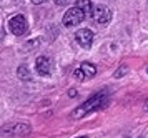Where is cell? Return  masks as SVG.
I'll use <instances>...</instances> for the list:
<instances>
[{
	"instance_id": "6da1fadb",
	"label": "cell",
	"mask_w": 148,
	"mask_h": 138,
	"mask_svg": "<svg viewBox=\"0 0 148 138\" xmlns=\"http://www.w3.org/2000/svg\"><path fill=\"white\" fill-rule=\"evenodd\" d=\"M108 103V92H98L97 95H93L92 98H88L85 103H82L80 106H77L73 112H72V117L73 118H82L85 117L87 113L93 112V110H100Z\"/></svg>"
},
{
	"instance_id": "7a4b0ae2",
	"label": "cell",
	"mask_w": 148,
	"mask_h": 138,
	"mask_svg": "<svg viewBox=\"0 0 148 138\" xmlns=\"http://www.w3.org/2000/svg\"><path fill=\"white\" fill-rule=\"evenodd\" d=\"M85 17L87 15H85L83 10H80L78 7H72V8H68L67 12H65L62 23L65 27H75V25H78V23H82L85 20Z\"/></svg>"
},
{
	"instance_id": "3957f363",
	"label": "cell",
	"mask_w": 148,
	"mask_h": 138,
	"mask_svg": "<svg viewBox=\"0 0 148 138\" xmlns=\"http://www.w3.org/2000/svg\"><path fill=\"white\" fill-rule=\"evenodd\" d=\"M8 28L14 35H23L27 32V19L22 13H17L8 20Z\"/></svg>"
},
{
	"instance_id": "277c9868",
	"label": "cell",
	"mask_w": 148,
	"mask_h": 138,
	"mask_svg": "<svg viewBox=\"0 0 148 138\" xmlns=\"http://www.w3.org/2000/svg\"><path fill=\"white\" fill-rule=\"evenodd\" d=\"M3 135L7 137H25L30 133V125L27 123H14V125H5L2 130Z\"/></svg>"
},
{
	"instance_id": "5b68a950",
	"label": "cell",
	"mask_w": 148,
	"mask_h": 138,
	"mask_svg": "<svg viewBox=\"0 0 148 138\" xmlns=\"http://www.w3.org/2000/svg\"><path fill=\"white\" fill-rule=\"evenodd\" d=\"M92 19H93L97 23H100V25H108L110 20H112V10H110L108 7H103V5L95 7Z\"/></svg>"
},
{
	"instance_id": "8992f818",
	"label": "cell",
	"mask_w": 148,
	"mask_h": 138,
	"mask_svg": "<svg viewBox=\"0 0 148 138\" xmlns=\"http://www.w3.org/2000/svg\"><path fill=\"white\" fill-rule=\"evenodd\" d=\"M93 32L90 30V28H80V30H77L75 32V40H77V43L83 48H90L92 43H93Z\"/></svg>"
},
{
	"instance_id": "52a82bcc",
	"label": "cell",
	"mask_w": 148,
	"mask_h": 138,
	"mask_svg": "<svg viewBox=\"0 0 148 138\" xmlns=\"http://www.w3.org/2000/svg\"><path fill=\"white\" fill-rule=\"evenodd\" d=\"M35 70L42 77L50 75V72H52V60H50V57H47V55L38 57V58L35 60Z\"/></svg>"
},
{
	"instance_id": "ba28073f",
	"label": "cell",
	"mask_w": 148,
	"mask_h": 138,
	"mask_svg": "<svg viewBox=\"0 0 148 138\" xmlns=\"http://www.w3.org/2000/svg\"><path fill=\"white\" fill-rule=\"evenodd\" d=\"M77 7L85 12V15H93V5L90 0H77Z\"/></svg>"
},
{
	"instance_id": "9c48e42d",
	"label": "cell",
	"mask_w": 148,
	"mask_h": 138,
	"mask_svg": "<svg viewBox=\"0 0 148 138\" xmlns=\"http://www.w3.org/2000/svg\"><path fill=\"white\" fill-rule=\"evenodd\" d=\"M17 77L23 82H28V80H32V73H30V68L27 65H20L17 68Z\"/></svg>"
},
{
	"instance_id": "30bf717a",
	"label": "cell",
	"mask_w": 148,
	"mask_h": 138,
	"mask_svg": "<svg viewBox=\"0 0 148 138\" xmlns=\"http://www.w3.org/2000/svg\"><path fill=\"white\" fill-rule=\"evenodd\" d=\"M80 68H82V72L85 73V78H92V77H95V73H97V68L92 63H82Z\"/></svg>"
},
{
	"instance_id": "8fae6325",
	"label": "cell",
	"mask_w": 148,
	"mask_h": 138,
	"mask_svg": "<svg viewBox=\"0 0 148 138\" xmlns=\"http://www.w3.org/2000/svg\"><path fill=\"white\" fill-rule=\"evenodd\" d=\"M127 72H128V67H127V65H123V67H120V68L115 72L113 77H115V78H121V77H123V75H125Z\"/></svg>"
},
{
	"instance_id": "7c38bea8",
	"label": "cell",
	"mask_w": 148,
	"mask_h": 138,
	"mask_svg": "<svg viewBox=\"0 0 148 138\" xmlns=\"http://www.w3.org/2000/svg\"><path fill=\"white\" fill-rule=\"evenodd\" d=\"M73 77H75V78H78V80H87V78H85V73L82 72V68H77V70H75Z\"/></svg>"
},
{
	"instance_id": "4fadbf2b",
	"label": "cell",
	"mask_w": 148,
	"mask_h": 138,
	"mask_svg": "<svg viewBox=\"0 0 148 138\" xmlns=\"http://www.w3.org/2000/svg\"><path fill=\"white\" fill-rule=\"evenodd\" d=\"M53 2L57 3V5H68L70 0H53Z\"/></svg>"
},
{
	"instance_id": "5bb4252c",
	"label": "cell",
	"mask_w": 148,
	"mask_h": 138,
	"mask_svg": "<svg viewBox=\"0 0 148 138\" xmlns=\"http://www.w3.org/2000/svg\"><path fill=\"white\" fill-rule=\"evenodd\" d=\"M32 3H35V5H42V3H45L47 0H30Z\"/></svg>"
},
{
	"instance_id": "9a60e30c",
	"label": "cell",
	"mask_w": 148,
	"mask_h": 138,
	"mask_svg": "<svg viewBox=\"0 0 148 138\" xmlns=\"http://www.w3.org/2000/svg\"><path fill=\"white\" fill-rule=\"evenodd\" d=\"M70 97H77V92H75L73 88H72V90H70Z\"/></svg>"
},
{
	"instance_id": "2e32d148",
	"label": "cell",
	"mask_w": 148,
	"mask_h": 138,
	"mask_svg": "<svg viewBox=\"0 0 148 138\" xmlns=\"http://www.w3.org/2000/svg\"><path fill=\"white\" fill-rule=\"evenodd\" d=\"M145 110H148V100H147V103H145Z\"/></svg>"
},
{
	"instance_id": "e0dca14e",
	"label": "cell",
	"mask_w": 148,
	"mask_h": 138,
	"mask_svg": "<svg viewBox=\"0 0 148 138\" xmlns=\"http://www.w3.org/2000/svg\"><path fill=\"white\" fill-rule=\"evenodd\" d=\"M78 138H85V137H78Z\"/></svg>"
},
{
	"instance_id": "ac0fdd59",
	"label": "cell",
	"mask_w": 148,
	"mask_h": 138,
	"mask_svg": "<svg viewBox=\"0 0 148 138\" xmlns=\"http://www.w3.org/2000/svg\"><path fill=\"white\" fill-rule=\"evenodd\" d=\"M123 138H130V137H123Z\"/></svg>"
},
{
	"instance_id": "d6986e66",
	"label": "cell",
	"mask_w": 148,
	"mask_h": 138,
	"mask_svg": "<svg viewBox=\"0 0 148 138\" xmlns=\"http://www.w3.org/2000/svg\"><path fill=\"white\" fill-rule=\"evenodd\" d=\"M147 72H148V68H147Z\"/></svg>"
}]
</instances>
